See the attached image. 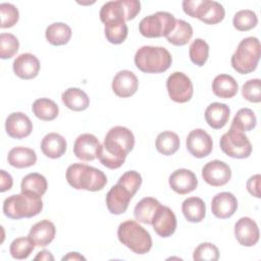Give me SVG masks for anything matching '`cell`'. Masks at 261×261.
Returning <instances> with one entry per match:
<instances>
[{
	"mask_svg": "<svg viewBox=\"0 0 261 261\" xmlns=\"http://www.w3.org/2000/svg\"><path fill=\"white\" fill-rule=\"evenodd\" d=\"M111 87L116 96L120 98H128L137 92L139 81L133 71L123 69L114 75Z\"/></svg>",
	"mask_w": 261,
	"mask_h": 261,
	"instance_id": "ac0fdd59",
	"label": "cell"
},
{
	"mask_svg": "<svg viewBox=\"0 0 261 261\" xmlns=\"http://www.w3.org/2000/svg\"><path fill=\"white\" fill-rule=\"evenodd\" d=\"M36 245L31 240V238L28 237H20L15 240H13L9 247V252L12 258L17 260L27 259L31 253L34 251Z\"/></svg>",
	"mask_w": 261,
	"mask_h": 261,
	"instance_id": "8d00e7d4",
	"label": "cell"
},
{
	"mask_svg": "<svg viewBox=\"0 0 261 261\" xmlns=\"http://www.w3.org/2000/svg\"><path fill=\"white\" fill-rule=\"evenodd\" d=\"M181 211L188 221L201 222L206 215V205L201 198L190 197L182 202Z\"/></svg>",
	"mask_w": 261,
	"mask_h": 261,
	"instance_id": "f1b7e54d",
	"label": "cell"
},
{
	"mask_svg": "<svg viewBox=\"0 0 261 261\" xmlns=\"http://www.w3.org/2000/svg\"><path fill=\"white\" fill-rule=\"evenodd\" d=\"M62 260H86V258L77 252H70L66 256L62 257Z\"/></svg>",
	"mask_w": 261,
	"mask_h": 261,
	"instance_id": "681fc988",
	"label": "cell"
},
{
	"mask_svg": "<svg viewBox=\"0 0 261 261\" xmlns=\"http://www.w3.org/2000/svg\"><path fill=\"white\" fill-rule=\"evenodd\" d=\"M238 209V200L232 193L221 192L216 194L211 201V211L219 219L231 217Z\"/></svg>",
	"mask_w": 261,
	"mask_h": 261,
	"instance_id": "44dd1931",
	"label": "cell"
},
{
	"mask_svg": "<svg viewBox=\"0 0 261 261\" xmlns=\"http://www.w3.org/2000/svg\"><path fill=\"white\" fill-rule=\"evenodd\" d=\"M135 195L123 185L117 182L106 195V206L111 214L119 215L126 211L132 198Z\"/></svg>",
	"mask_w": 261,
	"mask_h": 261,
	"instance_id": "5bb4252c",
	"label": "cell"
},
{
	"mask_svg": "<svg viewBox=\"0 0 261 261\" xmlns=\"http://www.w3.org/2000/svg\"><path fill=\"white\" fill-rule=\"evenodd\" d=\"M141 10L138 0H116L106 2L100 10V19L106 24L110 22H125L134 19Z\"/></svg>",
	"mask_w": 261,
	"mask_h": 261,
	"instance_id": "ba28073f",
	"label": "cell"
},
{
	"mask_svg": "<svg viewBox=\"0 0 261 261\" xmlns=\"http://www.w3.org/2000/svg\"><path fill=\"white\" fill-rule=\"evenodd\" d=\"M256 122L257 119L254 111L250 108H242L236 113L230 126L244 133L253 129L256 126Z\"/></svg>",
	"mask_w": 261,
	"mask_h": 261,
	"instance_id": "d590c367",
	"label": "cell"
},
{
	"mask_svg": "<svg viewBox=\"0 0 261 261\" xmlns=\"http://www.w3.org/2000/svg\"><path fill=\"white\" fill-rule=\"evenodd\" d=\"M202 177L212 187H221L226 185L231 178V169L223 161L212 160L203 166Z\"/></svg>",
	"mask_w": 261,
	"mask_h": 261,
	"instance_id": "7c38bea8",
	"label": "cell"
},
{
	"mask_svg": "<svg viewBox=\"0 0 261 261\" xmlns=\"http://www.w3.org/2000/svg\"><path fill=\"white\" fill-rule=\"evenodd\" d=\"M72 35L71 29L64 22H53L46 29L45 36L47 41L54 46H62L68 43Z\"/></svg>",
	"mask_w": 261,
	"mask_h": 261,
	"instance_id": "4dcf8cb0",
	"label": "cell"
},
{
	"mask_svg": "<svg viewBox=\"0 0 261 261\" xmlns=\"http://www.w3.org/2000/svg\"><path fill=\"white\" fill-rule=\"evenodd\" d=\"M12 68L19 79L32 80L39 73L40 61L34 54L22 53L14 59Z\"/></svg>",
	"mask_w": 261,
	"mask_h": 261,
	"instance_id": "7402d4cb",
	"label": "cell"
},
{
	"mask_svg": "<svg viewBox=\"0 0 261 261\" xmlns=\"http://www.w3.org/2000/svg\"><path fill=\"white\" fill-rule=\"evenodd\" d=\"M19 48L18 39L9 33L0 35V57L1 59H9L13 57Z\"/></svg>",
	"mask_w": 261,
	"mask_h": 261,
	"instance_id": "60d3db41",
	"label": "cell"
},
{
	"mask_svg": "<svg viewBox=\"0 0 261 261\" xmlns=\"http://www.w3.org/2000/svg\"><path fill=\"white\" fill-rule=\"evenodd\" d=\"M119 242L136 254H146L152 248V238L148 230L135 220H126L117 228Z\"/></svg>",
	"mask_w": 261,
	"mask_h": 261,
	"instance_id": "5b68a950",
	"label": "cell"
},
{
	"mask_svg": "<svg viewBox=\"0 0 261 261\" xmlns=\"http://www.w3.org/2000/svg\"><path fill=\"white\" fill-rule=\"evenodd\" d=\"M179 144L180 142L177 134L170 130L160 133L155 141L157 151L165 156L173 155L178 150Z\"/></svg>",
	"mask_w": 261,
	"mask_h": 261,
	"instance_id": "836d02e7",
	"label": "cell"
},
{
	"mask_svg": "<svg viewBox=\"0 0 261 261\" xmlns=\"http://www.w3.org/2000/svg\"><path fill=\"white\" fill-rule=\"evenodd\" d=\"M182 9L186 14L199 18L207 24H216L222 21L225 15L223 6L212 0H185Z\"/></svg>",
	"mask_w": 261,
	"mask_h": 261,
	"instance_id": "52a82bcc",
	"label": "cell"
},
{
	"mask_svg": "<svg viewBox=\"0 0 261 261\" xmlns=\"http://www.w3.org/2000/svg\"><path fill=\"white\" fill-rule=\"evenodd\" d=\"M176 18L169 12L158 11L144 17L139 23V32L146 38L167 37L175 27Z\"/></svg>",
	"mask_w": 261,
	"mask_h": 261,
	"instance_id": "9c48e42d",
	"label": "cell"
},
{
	"mask_svg": "<svg viewBox=\"0 0 261 261\" xmlns=\"http://www.w3.org/2000/svg\"><path fill=\"white\" fill-rule=\"evenodd\" d=\"M187 149L196 158L208 156L213 148L211 136L202 128H195L187 137Z\"/></svg>",
	"mask_w": 261,
	"mask_h": 261,
	"instance_id": "4fadbf2b",
	"label": "cell"
},
{
	"mask_svg": "<svg viewBox=\"0 0 261 261\" xmlns=\"http://www.w3.org/2000/svg\"><path fill=\"white\" fill-rule=\"evenodd\" d=\"M160 206V202L155 198H143L141 201L138 202L134 209V215L136 220L144 224H151L152 219Z\"/></svg>",
	"mask_w": 261,
	"mask_h": 261,
	"instance_id": "f546056e",
	"label": "cell"
},
{
	"mask_svg": "<svg viewBox=\"0 0 261 261\" xmlns=\"http://www.w3.org/2000/svg\"><path fill=\"white\" fill-rule=\"evenodd\" d=\"M191 61L197 66H203L209 56V45L203 39H196L189 48Z\"/></svg>",
	"mask_w": 261,
	"mask_h": 261,
	"instance_id": "74e56055",
	"label": "cell"
},
{
	"mask_svg": "<svg viewBox=\"0 0 261 261\" xmlns=\"http://www.w3.org/2000/svg\"><path fill=\"white\" fill-rule=\"evenodd\" d=\"M104 25V34L109 43L118 45L125 41L128 33L125 22H110Z\"/></svg>",
	"mask_w": 261,
	"mask_h": 261,
	"instance_id": "ab89813d",
	"label": "cell"
},
{
	"mask_svg": "<svg viewBox=\"0 0 261 261\" xmlns=\"http://www.w3.org/2000/svg\"><path fill=\"white\" fill-rule=\"evenodd\" d=\"M242 95L249 102L259 103L261 101V81L259 79L247 81L242 87Z\"/></svg>",
	"mask_w": 261,
	"mask_h": 261,
	"instance_id": "ee69618b",
	"label": "cell"
},
{
	"mask_svg": "<svg viewBox=\"0 0 261 261\" xmlns=\"http://www.w3.org/2000/svg\"><path fill=\"white\" fill-rule=\"evenodd\" d=\"M34 259L35 260H46V261L47 260H51V261H53L54 257H53V255L48 250H43V251L39 252L38 255Z\"/></svg>",
	"mask_w": 261,
	"mask_h": 261,
	"instance_id": "c3c4849f",
	"label": "cell"
},
{
	"mask_svg": "<svg viewBox=\"0 0 261 261\" xmlns=\"http://www.w3.org/2000/svg\"><path fill=\"white\" fill-rule=\"evenodd\" d=\"M65 176L68 185L75 190L97 192L107 184V176L102 170L84 163L69 165Z\"/></svg>",
	"mask_w": 261,
	"mask_h": 261,
	"instance_id": "7a4b0ae2",
	"label": "cell"
},
{
	"mask_svg": "<svg viewBox=\"0 0 261 261\" xmlns=\"http://www.w3.org/2000/svg\"><path fill=\"white\" fill-rule=\"evenodd\" d=\"M166 89L169 98L176 103H186L190 101L194 94V87L191 79L180 71H174L167 77Z\"/></svg>",
	"mask_w": 261,
	"mask_h": 261,
	"instance_id": "8fae6325",
	"label": "cell"
},
{
	"mask_svg": "<svg viewBox=\"0 0 261 261\" xmlns=\"http://www.w3.org/2000/svg\"><path fill=\"white\" fill-rule=\"evenodd\" d=\"M260 42L256 37L243 39L231 56L232 68L241 74L254 71L260 59Z\"/></svg>",
	"mask_w": 261,
	"mask_h": 261,
	"instance_id": "8992f818",
	"label": "cell"
},
{
	"mask_svg": "<svg viewBox=\"0 0 261 261\" xmlns=\"http://www.w3.org/2000/svg\"><path fill=\"white\" fill-rule=\"evenodd\" d=\"M13 185L12 176L6 172L4 169L0 170V192L3 193L7 190H10Z\"/></svg>",
	"mask_w": 261,
	"mask_h": 261,
	"instance_id": "7dc6e473",
	"label": "cell"
},
{
	"mask_svg": "<svg viewBox=\"0 0 261 261\" xmlns=\"http://www.w3.org/2000/svg\"><path fill=\"white\" fill-rule=\"evenodd\" d=\"M260 174H255L252 175L248 181H247V190L248 192L256 197V198H260V192H259V185H260Z\"/></svg>",
	"mask_w": 261,
	"mask_h": 261,
	"instance_id": "bcb514c9",
	"label": "cell"
},
{
	"mask_svg": "<svg viewBox=\"0 0 261 261\" xmlns=\"http://www.w3.org/2000/svg\"><path fill=\"white\" fill-rule=\"evenodd\" d=\"M1 12V24L2 29L11 28L18 21L19 12L18 9L11 3H1L0 4Z\"/></svg>",
	"mask_w": 261,
	"mask_h": 261,
	"instance_id": "7bdbcfd3",
	"label": "cell"
},
{
	"mask_svg": "<svg viewBox=\"0 0 261 261\" xmlns=\"http://www.w3.org/2000/svg\"><path fill=\"white\" fill-rule=\"evenodd\" d=\"M195 261H216L219 259V250L212 243H201L194 251Z\"/></svg>",
	"mask_w": 261,
	"mask_h": 261,
	"instance_id": "b9f144b4",
	"label": "cell"
},
{
	"mask_svg": "<svg viewBox=\"0 0 261 261\" xmlns=\"http://www.w3.org/2000/svg\"><path fill=\"white\" fill-rule=\"evenodd\" d=\"M55 233L56 228L54 223L48 219H43L31 227L29 237L36 247H46L54 240Z\"/></svg>",
	"mask_w": 261,
	"mask_h": 261,
	"instance_id": "603a6c76",
	"label": "cell"
},
{
	"mask_svg": "<svg viewBox=\"0 0 261 261\" xmlns=\"http://www.w3.org/2000/svg\"><path fill=\"white\" fill-rule=\"evenodd\" d=\"M5 130L10 138L21 140L31 135L33 123L27 114L12 112L5 120Z\"/></svg>",
	"mask_w": 261,
	"mask_h": 261,
	"instance_id": "2e32d148",
	"label": "cell"
},
{
	"mask_svg": "<svg viewBox=\"0 0 261 261\" xmlns=\"http://www.w3.org/2000/svg\"><path fill=\"white\" fill-rule=\"evenodd\" d=\"M61 99L63 104L73 111L86 110L90 105L89 96L79 88H68L62 93Z\"/></svg>",
	"mask_w": 261,
	"mask_h": 261,
	"instance_id": "83f0119b",
	"label": "cell"
},
{
	"mask_svg": "<svg viewBox=\"0 0 261 261\" xmlns=\"http://www.w3.org/2000/svg\"><path fill=\"white\" fill-rule=\"evenodd\" d=\"M234 237L240 245L252 247L259 241L260 232L255 220L250 217H242L234 224Z\"/></svg>",
	"mask_w": 261,
	"mask_h": 261,
	"instance_id": "e0dca14e",
	"label": "cell"
},
{
	"mask_svg": "<svg viewBox=\"0 0 261 261\" xmlns=\"http://www.w3.org/2000/svg\"><path fill=\"white\" fill-rule=\"evenodd\" d=\"M172 191L179 195H186L196 190L198 187V179L196 174L190 169L179 168L174 170L168 179Z\"/></svg>",
	"mask_w": 261,
	"mask_h": 261,
	"instance_id": "d6986e66",
	"label": "cell"
},
{
	"mask_svg": "<svg viewBox=\"0 0 261 261\" xmlns=\"http://www.w3.org/2000/svg\"><path fill=\"white\" fill-rule=\"evenodd\" d=\"M35 116L43 121L54 120L59 113L58 105L51 99L40 98L35 100L32 106Z\"/></svg>",
	"mask_w": 261,
	"mask_h": 261,
	"instance_id": "1f68e13d",
	"label": "cell"
},
{
	"mask_svg": "<svg viewBox=\"0 0 261 261\" xmlns=\"http://www.w3.org/2000/svg\"><path fill=\"white\" fill-rule=\"evenodd\" d=\"M42 209V197L30 193L11 195L3 202V213L10 219L31 218L38 215Z\"/></svg>",
	"mask_w": 261,
	"mask_h": 261,
	"instance_id": "277c9868",
	"label": "cell"
},
{
	"mask_svg": "<svg viewBox=\"0 0 261 261\" xmlns=\"http://www.w3.org/2000/svg\"><path fill=\"white\" fill-rule=\"evenodd\" d=\"M117 182L123 185L133 193V195H136L142 185V176L136 170H128L119 177Z\"/></svg>",
	"mask_w": 261,
	"mask_h": 261,
	"instance_id": "f6af8a7d",
	"label": "cell"
},
{
	"mask_svg": "<svg viewBox=\"0 0 261 261\" xmlns=\"http://www.w3.org/2000/svg\"><path fill=\"white\" fill-rule=\"evenodd\" d=\"M258 23V17L253 10L243 9L238 11L232 19L234 29L240 32H247L254 29Z\"/></svg>",
	"mask_w": 261,
	"mask_h": 261,
	"instance_id": "f35d334b",
	"label": "cell"
},
{
	"mask_svg": "<svg viewBox=\"0 0 261 261\" xmlns=\"http://www.w3.org/2000/svg\"><path fill=\"white\" fill-rule=\"evenodd\" d=\"M213 94L222 99H229L237 95L239 85L237 81L229 74L221 73L214 77L212 82Z\"/></svg>",
	"mask_w": 261,
	"mask_h": 261,
	"instance_id": "484cf974",
	"label": "cell"
},
{
	"mask_svg": "<svg viewBox=\"0 0 261 261\" xmlns=\"http://www.w3.org/2000/svg\"><path fill=\"white\" fill-rule=\"evenodd\" d=\"M172 63L169 51L161 46H143L135 54V64L145 73H161Z\"/></svg>",
	"mask_w": 261,
	"mask_h": 261,
	"instance_id": "3957f363",
	"label": "cell"
},
{
	"mask_svg": "<svg viewBox=\"0 0 261 261\" xmlns=\"http://www.w3.org/2000/svg\"><path fill=\"white\" fill-rule=\"evenodd\" d=\"M205 120L214 129L222 128L228 121L230 115L229 107L224 103H211L205 110Z\"/></svg>",
	"mask_w": 261,
	"mask_h": 261,
	"instance_id": "cb8c5ba5",
	"label": "cell"
},
{
	"mask_svg": "<svg viewBox=\"0 0 261 261\" xmlns=\"http://www.w3.org/2000/svg\"><path fill=\"white\" fill-rule=\"evenodd\" d=\"M99 140L92 134L80 135L73 144V154L83 161H92L97 158L100 148Z\"/></svg>",
	"mask_w": 261,
	"mask_h": 261,
	"instance_id": "ffe728a7",
	"label": "cell"
},
{
	"mask_svg": "<svg viewBox=\"0 0 261 261\" xmlns=\"http://www.w3.org/2000/svg\"><path fill=\"white\" fill-rule=\"evenodd\" d=\"M7 161L15 168H27L37 162V154L31 148L18 146L8 152Z\"/></svg>",
	"mask_w": 261,
	"mask_h": 261,
	"instance_id": "4316f807",
	"label": "cell"
},
{
	"mask_svg": "<svg viewBox=\"0 0 261 261\" xmlns=\"http://www.w3.org/2000/svg\"><path fill=\"white\" fill-rule=\"evenodd\" d=\"M48 188L47 179L44 175L38 172H32L22 177L20 184V190L22 193L35 194L38 196H43Z\"/></svg>",
	"mask_w": 261,
	"mask_h": 261,
	"instance_id": "d6a6232c",
	"label": "cell"
},
{
	"mask_svg": "<svg viewBox=\"0 0 261 261\" xmlns=\"http://www.w3.org/2000/svg\"><path fill=\"white\" fill-rule=\"evenodd\" d=\"M41 150L46 157L57 159L65 153L66 141L57 133H49L42 139Z\"/></svg>",
	"mask_w": 261,
	"mask_h": 261,
	"instance_id": "d4e9b609",
	"label": "cell"
},
{
	"mask_svg": "<svg viewBox=\"0 0 261 261\" xmlns=\"http://www.w3.org/2000/svg\"><path fill=\"white\" fill-rule=\"evenodd\" d=\"M192 37V25L182 19H176L173 31L166 37V39L170 44L174 46H184L190 42Z\"/></svg>",
	"mask_w": 261,
	"mask_h": 261,
	"instance_id": "e575fe53",
	"label": "cell"
},
{
	"mask_svg": "<svg viewBox=\"0 0 261 261\" xmlns=\"http://www.w3.org/2000/svg\"><path fill=\"white\" fill-rule=\"evenodd\" d=\"M151 224L159 237L168 238L174 233L177 222L173 211L169 207L161 205L156 211Z\"/></svg>",
	"mask_w": 261,
	"mask_h": 261,
	"instance_id": "9a60e30c",
	"label": "cell"
},
{
	"mask_svg": "<svg viewBox=\"0 0 261 261\" xmlns=\"http://www.w3.org/2000/svg\"><path fill=\"white\" fill-rule=\"evenodd\" d=\"M134 134L124 126L111 127L100 145L97 158L102 165L109 169L119 168L125 161L126 155L134 149Z\"/></svg>",
	"mask_w": 261,
	"mask_h": 261,
	"instance_id": "6da1fadb",
	"label": "cell"
},
{
	"mask_svg": "<svg viewBox=\"0 0 261 261\" xmlns=\"http://www.w3.org/2000/svg\"><path fill=\"white\" fill-rule=\"evenodd\" d=\"M219 144L222 152L232 158H248L252 153V145L248 137L231 126L228 132L222 135Z\"/></svg>",
	"mask_w": 261,
	"mask_h": 261,
	"instance_id": "30bf717a",
	"label": "cell"
}]
</instances>
